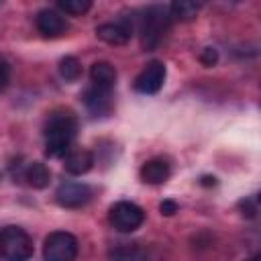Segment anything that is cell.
<instances>
[{"instance_id":"3957f363","label":"cell","mask_w":261,"mask_h":261,"mask_svg":"<svg viewBox=\"0 0 261 261\" xmlns=\"http://www.w3.org/2000/svg\"><path fill=\"white\" fill-rule=\"evenodd\" d=\"M167 24H169V12L163 6H149L147 10H143V16L139 18L143 45L147 49H153L165 35Z\"/></svg>"},{"instance_id":"ba28073f","label":"cell","mask_w":261,"mask_h":261,"mask_svg":"<svg viewBox=\"0 0 261 261\" xmlns=\"http://www.w3.org/2000/svg\"><path fill=\"white\" fill-rule=\"evenodd\" d=\"M133 33H135V24L126 16L118 18L116 22H104V24L96 27L98 39H102L108 45H124L130 41Z\"/></svg>"},{"instance_id":"7402d4cb","label":"cell","mask_w":261,"mask_h":261,"mask_svg":"<svg viewBox=\"0 0 261 261\" xmlns=\"http://www.w3.org/2000/svg\"><path fill=\"white\" fill-rule=\"evenodd\" d=\"M239 206L243 208V214H247L249 218L255 216V212H257V200H241Z\"/></svg>"},{"instance_id":"44dd1931","label":"cell","mask_w":261,"mask_h":261,"mask_svg":"<svg viewBox=\"0 0 261 261\" xmlns=\"http://www.w3.org/2000/svg\"><path fill=\"white\" fill-rule=\"evenodd\" d=\"M159 210H161L163 216H173V214L177 212V204H175L173 200H163V202L159 204Z\"/></svg>"},{"instance_id":"8992f818","label":"cell","mask_w":261,"mask_h":261,"mask_svg":"<svg viewBox=\"0 0 261 261\" xmlns=\"http://www.w3.org/2000/svg\"><path fill=\"white\" fill-rule=\"evenodd\" d=\"M165 75H167V69H165V63L163 61H149L141 73L135 77V90L139 94H157L161 88H163V82H165Z\"/></svg>"},{"instance_id":"5b68a950","label":"cell","mask_w":261,"mask_h":261,"mask_svg":"<svg viewBox=\"0 0 261 261\" xmlns=\"http://www.w3.org/2000/svg\"><path fill=\"white\" fill-rule=\"evenodd\" d=\"M108 220H110V224H112L118 232H133V230H137V228L143 224L145 212H143V208L137 206L135 202L120 200V202H116V204L110 206Z\"/></svg>"},{"instance_id":"7a4b0ae2","label":"cell","mask_w":261,"mask_h":261,"mask_svg":"<svg viewBox=\"0 0 261 261\" xmlns=\"http://www.w3.org/2000/svg\"><path fill=\"white\" fill-rule=\"evenodd\" d=\"M33 251V239L20 226H4L0 230V255L6 261H29Z\"/></svg>"},{"instance_id":"ac0fdd59","label":"cell","mask_w":261,"mask_h":261,"mask_svg":"<svg viewBox=\"0 0 261 261\" xmlns=\"http://www.w3.org/2000/svg\"><path fill=\"white\" fill-rule=\"evenodd\" d=\"M57 8L63 10L65 14L82 16V14H86L92 8V2L90 0H59L57 2Z\"/></svg>"},{"instance_id":"277c9868","label":"cell","mask_w":261,"mask_h":261,"mask_svg":"<svg viewBox=\"0 0 261 261\" xmlns=\"http://www.w3.org/2000/svg\"><path fill=\"white\" fill-rule=\"evenodd\" d=\"M77 239L67 230H53L45 237L43 259L45 261H75Z\"/></svg>"},{"instance_id":"8fae6325","label":"cell","mask_w":261,"mask_h":261,"mask_svg":"<svg viewBox=\"0 0 261 261\" xmlns=\"http://www.w3.org/2000/svg\"><path fill=\"white\" fill-rule=\"evenodd\" d=\"M94 155L88 149H69V153L63 157V169L69 175H84L92 169Z\"/></svg>"},{"instance_id":"6da1fadb","label":"cell","mask_w":261,"mask_h":261,"mask_svg":"<svg viewBox=\"0 0 261 261\" xmlns=\"http://www.w3.org/2000/svg\"><path fill=\"white\" fill-rule=\"evenodd\" d=\"M77 135V118L69 110L53 112L45 124V153L55 159H63Z\"/></svg>"},{"instance_id":"cb8c5ba5","label":"cell","mask_w":261,"mask_h":261,"mask_svg":"<svg viewBox=\"0 0 261 261\" xmlns=\"http://www.w3.org/2000/svg\"><path fill=\"white\" fill-rule=\"evenodd\" d=\"M249 261H261V255H253Z\"/></svg>"},{"instance_id":"5bb4252c","label":"cell","mask_w":261,"mask_h":261,"mask_svg":"<svg viewBox=\"0 0 261 261\" xmlns=\"http://www.w3.org/2000/svg\"><path fill=\"white\" fill-rule=\"evenodd\" d=\"M22 177L27 179V184H29L31 188L43 190V188H47L49 181H51V171H49V167H47L43 161H33V163H29V165L24 167Z\"/></svg>"},{"instance_id":"30bf717a","label":"cell","mask_w":261,"mask_h":261,"mask_svg":"<svg viewBox=\"0 0 261 261\" xmlns=\"http://www.w3.org/2000/svg\"><path fill=\"white\" fill-rule=\"evenodd\" d=\"M110 94L112 92H104V90H98V88L90 86L84 92L82 100H84V104H86V108H88V112L92 116H106V114L112 112V98H110Z\"/></svg>"},{"instance_id":"9a60e30c","label":"cell","mask_w":261,"mask_h":261,"mask_svg":"<svg viewBox=\"0 0 261 261\" xmlns=\"http://www.w3.org/2000/svg\"><path fill=\"white\" fill-rule=\"evenodd\" d=\"M198 14V4L196 2H190V0H177L169 6V16L173 20H179V22H188V20H194Z\"/></svg>"},{"instance_id":"52a82bcc","label":"cell","mask_w":261,"mask_h":261,"mask_svg":"<svg viewBox=\"0 0 261 261\" xmlns=\"http://www.w3.org/2000/svg\"><path fill=\"white\" fill-rule=\"evenodd\" d=\"M55 200L63 208H82L92 200V188L84 181H63L55 192Z\"/></svg>"},{"instance_id":"ffe728a7","label":"cell","mask_w":261,"mask_h":261,"mask_svg":"<svg viewBox=\"0 0 261 261\" xmlns=\"http://www.w3.org/2000/svg\"><path fill=\"white\" fill-rule=\"evenodd\" d=\"M8 80H10V65L4 57H0V92L8 86Z\"/></svg>"},{"instance_id":"603a6c76","label":"cell","mask_w":261,"mask_h":261,"mask_svg":"<svg viewBox=\"0 0 261 261\" xmlns=\"http://www.w3.org/2000/svg\"><path fill=\"white\" fill-rule=\"evenodd\" d=\"M200 184H202V186H214V184H216V177H210V175H204Z\"/></svg>"},{"instance_id":"4fadbf2b","label":"cell","mask_w":261,"mask_h":261,"mask_svg":"<svg viewBox=\"0 0 261 261\" xmlns=\"http://www.w3.org/2000/svg\"><path fill=\"white\" fill-rule=\"evenodd\" d=\"M171 173V167L165 159H149L147 163H143L139 175L145 184H151V186H159L163 181H167Z\"/></svg>"},{"instance_id":"9c48e42d","label":"cell","mask_w":261,"mask_h":261,"mask_svg":"<svg viewBox=\"0 0 261 261\" xmlns=\"http://www.w3.org/2000/svg\"><path fill=\"white\" fill-rule=\"evenodd\" d=\"M37 29L45 37H61L67 31V20L61 12L53 8H43L37 12Z\"/></svg>"},{"instance_id":"2e32d148","label":"cell","mask_w":261,"mask_h":261,"mask_svg":"<svg viewBox=\"0 0 261 261\" xmlns=\"http://www.w3.org/2000/svg\"><path fill=\"white\" fill-rule=\"evenodd\" d=\"M110 259L112 261H143L145 259V253H143L141 247L126 243V245H120L114 251H110Z\"/></svg>"},{"instance_id":"7c38bea8","label":"cell","mask_w":261,"mask_h":261,"mask_svg":"<svg viewBox=\"0 0 261 261\" xmlns=\"http://www.w3.org/2000/svg\"><path fill=\"white\" fill-rule=\"evenodd\" d=\"M90 82L98 90L112 92V88L116 84V69H114V65L108 63V61L92 63V67H90Z\"/></svg>"},{"instance_id":"d6986e66","label":"cell","mask_w":261,"mask_h":261,"mask_svg":"<svg viewBox=\"0 0 261 261\" xmlns=\"http://www.w3.org/2000/svg\"><path fill=\"white\" fill-rule=\"evenodd\" d=\"M200 61H202L206 67L214 65V63L218 61V51H216L214 47H204L202 53H200Z\"/></svg>"},{"instance_id":"e0dca14e","label":"cell","mask_w":261,"mask_h":261,"mask_svg":"<svg viewBox=\"0 0 261 261\" xmlns=\"http://www.w3.org/2000/svg\"><path fill=\"white\" fill-rule=\"evenodd\" d=\"M59 75L65 82H77L82 77V65L73 55H67L59 61Z\"/></svg>"}]
</instances>
